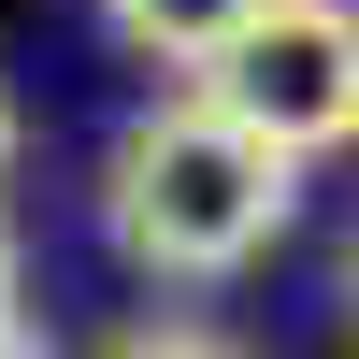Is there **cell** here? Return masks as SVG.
<instances>
[{
	"instance_id": "obj_1",
	"label": "cell",
	"mask_w": 359,
	"mask_h": 359,
	"mask_svg": "<svg viewBox=\"0 0 359 359\" xmlns=\"http://www.w3.org/2000/svg\"><path fill=\"white\" fill-rule=\"evenodd\" d=\"M287 216H302V158H273L216 86H172V101H144L130 130L101 144V230H115V259L158 273V287L259 273V259L287 245Z\"/></svg>"
},
{
	"instance_id": "obj_2",
	"label": "cell",
	"mask_w": 359,
	"mask_h": 359,
	"mask_svg": "<svg viewBox=\"0 0 359 359\" xmlns=\"http://www.w3.org/2000/svg\"><path fill=\"white\" fill-rule=\"evenodd\" d=\"M187 86H216L273 158H345L359 144V0H273V15H259L216 72H187Z\"/></svg>"
},
{
	"instance_id": "obj_3",
	"label": "cell",
	"mask_w": 359,
	"mask_h": 359,
	"mask_svg": "<svg viewBox=\"0 0 359 359\" xmlns=\"http://www.w3.org/2000/svg\"><path fill=\"white\" fill-rule=\"evenodd\" d=\"M259 15H273V0H101V29L130 57H158V72H216Z\"/></svg>"
},
{
	"instance_id": "obj_4",
	"label": "cell",
	"mask_w": 359,
	"mask_h": 359,
	"mask_svg": "<svg viewBox=\"0 0 359 359\" xmlns=\"http://www.w3.org/2000/svg\"><path fill=\"white\" fill-rule=\"evenodd\" d=\"M101 359H230V331H201V316H130Z\"/></svg>"
},
{
	"instance_id": "obj_5",
	"label": "cell",
	"mask_w": 359,
	"mask_h": 359,
	"mask_svg": "<svg viewBox=\"0 0 359 359\" xmlns=\"http://www.w3.org/2000/svg\"><path fill=\"white\" fill-rule=\"evenodd\" d=\"M0 359H57V345H43V331H29V316H0Z\"/></svg>"
},
{
	"instance_id": "obj_6",
	"label": "cell",
	"mask_w": 359,
	"mask_h": 359,
	"mask_svg": "<svg viewBox=\"0 0 359 359\" xmlns=\"http://www.w3.org/2000/svg\"><path fill=\"white\" fill-rule=\"evenodd\" d=\"M15 144H29V115H15V86H0V172H15Z\"/></svg>"
},
{
	"instance_id": "obj_7",
	"label": "cell",
	"mask_w": 359,
	"mask_h": 359,
	"mask_svg": "<svg viewBox=\"0 0 359 359\" xmlns=\"http://www.w3.org/2000/svg\"><path fill=\"white\" fill-rule=\"evenodd\" d=\"M0 316H15V230H0Z\"/></svg>"
},
{
	"instance_id": "obj_8",
	"label": "cell",
	"mask_w": 359,
	"mask_h": 359,
	"mask_svg": "<svg viewBox=\"0 0 359 359\" xmlns=\"http://www.w3.org/2000/svg\"><path fill=\"white\" fill-rule=\"evenodd\" d=\"M345 331H359V259H345Z\"/></svg>"
}]
</instances>
